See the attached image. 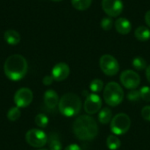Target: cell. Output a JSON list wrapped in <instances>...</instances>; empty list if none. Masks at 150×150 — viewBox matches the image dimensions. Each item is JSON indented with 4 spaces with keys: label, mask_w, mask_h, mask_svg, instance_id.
<instances>
[{
    "label": "cell",
    "mask_w": 150,
    "mask_h": 150,
    "mask_svg": "<svg viewBox=\"0 0 150 150\" xmlns=\"http://www.w3.org/2000/svg\"><path fill=\"white\" fill-rule=\"evenodd\" d=\"M64 150H82L77 144H70Z\"/></svg>",
    "instance_id": "cell-30"
},
{
    "label": "cell",
    "mask_w": 150,
    "mask_h": 150,
    "mask_svg": "<svg viewBox=\"0 0 150 150\" xmlns=\"http://www.w3.org/2000/svg\"><path fill=\"white\" fill-rule=\"evenodd\" d=\"M38 150H47V149H38Z\"/></svg>",
    "instance_id": "cell-34"
},
{
    "label": "cell",
    "mask_w": 150,
    "mask_h": 150,
    "mask_svg": "<svg viewBox=\"0 0 150 150\" xmlns=\"http://www.w3.org/2000/svg\"><path fill=\"white\" fill-rule=\"evenodd\" d=\"M104 88V83L100 79H94L91 81L90 84V89L93 93H98L100 92Z\"/></svg>",
    "instance_id": "cell-22"
},
{
    "label": "cell",
    "mask_w": 150,
    "mask_h": 150,
    "mask_svg": "<svg viewBox=\"0 0 150 150\" xmlns=\"http://www.w3.org/2000/svg\"><path fill=\"white\" fill-rule=\"evenodd\" d=\"M101 106H102V99L98 94L91 93L86 97L83 108L84 111L89 115L95 114L98 112H99L101 110Z\"/></svg>",
    "instance_id": "cell-9"
},
{
    "label": "cell",
    "mask_w": 150,
    "mask_h": 150,
    "mask_svg": "<svg viewBox=\"0 0 150 150\" xmlns=\"http://www.w3.org/2000/svg\"><path fill=\"white\" fill-rule=\"evenodd\" d=\"M44 102L47 107L50 109L55 108L59 104V98L57 93L53 90H48L44 94Z\"/></svg>",
    "instance_id": "cell-14"
},
{
    "label": "cell",
    "mask_w": 150,
    "mask_h": 150,
    "mask_svg": "<svg viewBox=\"0 0 150 150\" xmlns=\"http://www.w3.org/2000/svg\"><path fill=\"white\" fill-rule=\"evenodd\" d=\"M62 145L60 140L55 136H51L49 140V149L50 150H62Z\"/></svg>",
    "instance_id": "cell-24"
},
{
    "label": "cell",
    "mask_w": 150,
    "mask_h": 150,
    "mask_svg": "<svg viewBox=\"0 0 150 150\" xmlns=\"http://www.w3.org/2000/svg\"><path fill=\"white\" fill-rule=\"evenodd\" d=\"M132 64H133V67L137 70H143L147 69V62L145 61L144 58L140 57V56L134 58Z\"/></svg>",
    "instance_id": "cell-21"
},
{
    "label": "cell",
    "mask_w": 150,
    "mask_h": 150,
    "mask_svg": "<svg viewBox=\"0 0 150 150\" xmlns=\"http://www.w3.org/2000/svg\"><path fill=\"white\" fill-rule=\"evenodd\" d=\"M106 146L110 150H118L121 146V142L115 134H111L106 139Z\"/></svg>",
    "instance_id": "cell-18"
},
{
    "label": "cell",
    "mask_w": 150,
    "mask_h": 150,
    "mask_svg": "<svg viewBox=\"0 0 150 150\" xmlns=\"http://www.w3.org/2000/svg\"><path fill=\"white\" fill-rule=\"evenodd\" d=\"M92 0H71V4L74 8L78 11H85L91 5Z\"/></svg>",
    "instance_id": "cell-19"
},
{
    "label": "cell",
    "mask_w": 150,
    "mask_h": 150,
    "mask_svg": "<svg viewBox=\"0 0 150 150\" xmlns=\"http://www.w3.org/2000/svg\"><path fill=\"white\" fill-rule=\"evenodd\" d=\"M48 122H49L48 118L43 113H40L35 117V123L40 127H46Z\"/></svg>",
    "instance_id": "cell-23"
},
{
    "label": "cell",
    "mask_w": 150,
    "mask_h": 150,
    "mask_svg": "<svg viewBox=\"0 0 150 150\" xmlns=\"http://www.w3.org/2000/svg\"><path fill=\"white\" fill-rule=\"evenodd\" d=\"M59 111L65 117H74L82 108L80 98L75 93H66L59 100Z\"/></svg>",
    "instance_id": "cell-3"
},
{
    "label": "cell",
    "mask_w": 150,
    "mask_h": 150,
    "mask_svg": "<svg viewBox=\"0 0 150 150\" xmlns=\"http://www.w3.org/2000/svg\"><path fill=\"white\" fill-rule=\"evenodd\" d=\"M104 100L110 106L119 105L124 98L122 87L116 82H110L106 84L103 93Z\"/></svg>",
    "instance_id": "cell-4"
},
{
    "label": "cell",
    "mask_w": 150,
    "mask_h": 150,
    "mask_svg": "<svg viewBox=\"0 0 150 150\" xmlns=\"http://www.w3.org/2000/svg\"><path fill=\"white\" fill-rule=\"evenodd\" d=\"M111 131L115 135H122L126 134L131 127V119L126 113L120 112L112 117L111 120Z\"/></svg>",
    "instance_id": "cell-5"
},
{
    "label": "cell",
    "mask_w": 150,
    "mask_h": 150,
    "mask_svg": "<svg viewBox=\"0 0 150 150\" xmlns=\"http://www.w3.org/2000/svg\"><path fill=\"white\" fill-rule=\"evenodd\" d=\"M21 115V112H20V109L18 107V106H14V107H11L8 112H7V118L10 121H16L19 119Z\"/></svg>",
    "instance_id": "cell-20"
},
{
    "label": "cell",
    "mask_w": 150,
    "mask_h": 150,
    "mask_svg": "<svg viewBox=\"0 0 150 150\" xmlns=\"http://www.w3.org/2000/svg\"><path fill=\"white\" fill-rule=\"evenodd\" d=\"M25 141L32 147L41 148L47 144V136L42 130L33 128V129H30L26 133Z\"/></svg>",
    "instance_id": "cell-7"
},
{
    "label": "cell",
    "mask_w": 150,
    "mask_h": 150,
    "mask_svg": "<svg viewBox=\"0 0 150 150\" xmlns=\"http://www.w3.org/2000/svg\"><path fill=\"white\" fill-rule=\"evenodd\" d=\"M4 40L10 45H17L20 42V40H21L20 34L17 31L12 30V29L7 30L4 33Z\"/></svg>",
    "instance_id": "cell-15"
},
{
    "label": "cell",
    "mask_w": 150,
    "mask_h": 150,
    "mask_svg": "<svg viewBox=\"0 0 150 150\" xmlns=\"http://www.w3.org/2000/svg\"><path fill=\"white\" fill-rule=\"evenodd\" d=\"M112 119V110L108 107L103 108L98 112V120L101 124H108L111 122Z\"/></svg>",
    "instance_id": "cell-17"
},
{
    "label": "cell",
    "mask_w": 150,
    "mask_h": 150,
    "mask_svg": "<svg viewBox=\"0 0 150 150\" xmlns=\"http://www.w3.org/2000/svg\"><path fill=\"white\" fill-rule=\"evenodd\" d=\"M52 1H54V2H59V1H62V0H52Z\"/></svg>",
    "instance_id": "cell-33"
},
{
    "label": "cell",
    "mask_w": 150,
    "mask_h": 150,
    "mask_svg": "<svg viewBox=\"0 0 150 150\" xmlns=\"http://www.w3.org/2000/svg\"><path fill=\"white\" fill-rule=\"evenodd\" d=\"M122 85L128 90H135L141 83V77L138 73L134 70H124L120 76Z\"/></svg>",
    "instance_id": "cell-8"
},
{
    "label": "cell",
    "mask_w": 150,
    "mask_h": 150,
    "mask_svg": "<svg viewBox=\"0 0 150 150\" xmlns=\"http://www.w3.org/2000/svg\"><path fill=\"white\" fill-rule=\"evenodd\" d=\"M142 117L150 122V105H146L142 108Z\"/></svg>",
    "instance_id": "cell-28"
},
{
    "label": "cell",
    "mask_w": 150,
    "mask_h": 150,
    "mask_svg": "<svg viewBox=\"0 0 150 150\" xmlns=\"http://www.w3.org/2000/svg\"><path fill=\"white\" fill-rule=\"evenodd\" d=\"M127 98L128 100H130L131 102H137L139 101L142 98H141V94H140V91L135 90H131L128 93H127Z\"/></svg>",
    "instance_id": "cell-26"
},
{
    "label": "cell",
    "mask_w": 150,
    "mask_h": 150,
    "mask_svg": "<svg viewBox=\"0 0 150 150\" xmlns=\"http://www.w3.org/2000/svg\"><path fill=\"white\" fill-rule=\"evenodd\" d=\"M100 25H101L102 29H104L105 31H109L112 28L113 21L111 18H104L100 22Z\"/></svg>",
    "instance_id": "cell-25"
},
{
    "label": "cell",
    "mask_w": 150,
    "mask_h": 150,
    "mask_svg": "<svg viewBox=\"0 0 150 150\" xmlns=\"http://www.w3.org/2000/svg\"><path fill=\"white\" fill-rule=\"evenodd\" d=\"M69 72H70V69L67 63L59 62L54 66L52 69V76L54 80L61 82V81L65 80L69 76Z\"/></svg>",
    "instance_id": "cell-12"
},
{
    "label": "cell",
    "mask_w": 150,
    "mask_h": 150,
    "mask_svg": "<svg viewBox=\"0 0 150 150\" xmlns=\"http://www.w3.org/2000/svg\"><path fill=\"white\" fill-rule=\"evenodd\" d=\"M4 71L10 80H21L27 72V62L20 54H12L6 59Z\"/></svg>",
    "instance_id": "cell-2"
},
{
    "label": "cell",
    "mask_w": 150,
    "mask_h": 150,
    "mask_svg": "<svg viewBox=\"0 0 150 150\" xmlns=\"http://www.w3.org/2000/svg\"><path fill=\"white\" fill-rule=\"evenodd\" d=\"M103 11L110 17H118L123 11V2L121 0H102Z\"/></svg>",
    "instance_id": "cell-11"
},
{
    "label": "cell",
    "mask_w": 150,
    "mask_h": 150,
    "mask_svg": "<svg viewBox=\"0 0 150 150\" xmlns=\"http://www.w3.org/2000/svg\"><path fill=\"white\" fill-rule=\"evenodd\" d=\"M140 94L141 98L146 101V102H150V87L149 86H143L140 90Z\"/></svg>",
    "instance_id": "cell-27"
},
{
    "label": "cell",
    "mask_w": 150,
    "mask_h": 150,
    "mask_svg": "<svg viewBox=\"0 0 150 150\" xmlns=\"http://www.w3.org/2000/svg\"><path fill=\"white\" fill-rule=\"evenodd\" d=\"M115 29L119 33L126 35L130 33L132 29V24L127 18H120L115 21Z\"/></svg>",
    "instance_id": "cell-13"
},
{
    "label": "cell",
    "mask_w": 150,
    "mask_h": 150,
    "mask_svg": "<svg viewBox=\"0 0 150 150\" xmlns=\"http://www.w3.org/2000/svg\"><path fill=\"white\" fill-rule=\"evenodd\" d=\"M134 36L140 41H147L150 39V30L146 26H139L134 32Z\"/></svg>",
    "instance_id": "cell-16"
},
{
    "label": "cell",
    "mask_w": 150,
    "mask_h": 150,
    "mask_svg": "<svg viewBox=\"0 0 150 150\" xmlns=\"http://www.w3.org/2000/svg\"><path fill=\"white\" fill-rule=\"evenodd\" d=\"M73 132L81 141H91L98 134V126L96 120L89 115L77 117L73 123Z\"/></svg>",
    "instance_id": "cell-1"
},
{
    "label": "cell",
    "mask_w": 150,
    "mask_h": 150,
    "mask_svg": "<svg viewBox=\"0 0 150 150\" xmlns=\"http://www.w3.org/2000/svg\"><path fill=\"white\" fill-rule=\"evenodd\" d=\"M146 76H147V79L149 81V83H150V65L147 67L146 69Z\"/></svg>",
    "instance_id": "cell-32"
},
{
    "label": "cell",
    "mask_w": 150,
    "mask_h": 150,
    "mask_svg": "<svg viewBox=\"0 0 150 150\" xmlns=\"http://www.w3.org/2000/svg\"><path fill=\"white\" fill-rule=\"evenodd\" d=\"M99 67L106 76H115L120 70V64L115 57L111 54H104L99 60Z\"/></svg>",
    "instance_id": "cell-6"
},
{
    "label": "cell",
    "mask_w": 150,
    "mask_h": 150,
    "mask_svg": "<svg viewBox=\"0 0 150 150\" xmlns=\"http://www.w3.org/2000/svg\"><path fill=\"white\" fill-rule=\"evenodd\" d=\"M33 98V94L30 89L21 88L14 95V103L18 108H24L32 103Z\"/></svg>",
    "instance_id": "cell-10"
},
{
    "label": "cell",
    "mask_w": 150,
    "mask_h": 150,
    "mask_svg": "<svg viewBox=\"0 0 150 150\" xmlns=\"http://www.w3.org/2000/svg\"><path fill=\"white\" fill-rule=\"evenodd\" d=\"M145 21L149 25V27H150V11H147V13L145 14Z\"/></svg>",
    "instance_id": "cell-31"
},
{
    "label": "cell",
    "mask_w": 150,
    "mask_h": 150,
    "mask_svg": "<svg viewBox=\"0 0 150 150\" xmlns=\"http://www.w3.org/2000/svg\"><path fill=\"white\" fill-rule=\"evenodd\" d=\"M42 82H43V84H45V85L47 86V85L52 84V83L54 82V78H53L52 76H46L43 78Z\"/></svg>",
    "instance_id": "cell-29"
}]
</instances>
